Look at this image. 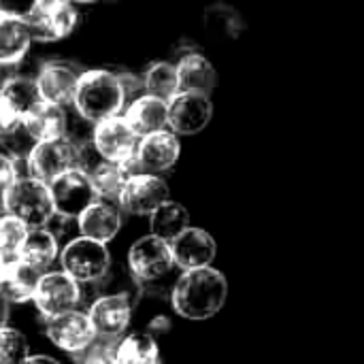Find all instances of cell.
<instances>
[{
  "label": "cell",
  "instance_id": "22",
  "mask_svg": "<svg viewBox=\"0 0 364 364\" xmlns=\"http://www.w3.org/2000/svg\"><path fill=\"white\" fill-rule=\"evenodd\" d=\"M32 36L26 19L0 11V64L13 66L26 58Z\"/></svg>",
  "mask_w": 364,
  "mask_h": 364
},
{
  "label": "cell",
  "instance_id": "32",
  "mask_svg": "<svg viewBox=\"0 0 364 364\" xmlns=\"http://www.w3.org/2000/svg\"><path fill=\"white\" fill-rule=\"evenodd\" d=\"M28 226L9 213H0V256L15 258L19 245L23 243Z\"/></svg>",
  "mask_w": 364,
  "mask_h": 364
},
{
  "label": "cell",
  "instance_id": "21",
  "mask_svg": "<svg viewBox=\"0 0 364 364\" xmlns=\"http://www.w3.org/2000/svg\"><path fill=\"white\" fill-rule=\"evenodd\" d=\"M124 119L136 136L164 130L166 128V102L156 96L143 94L130 105H126Z\"/></svg>",
  "mask_w": 364,
  "mask_h": 364
},
{
  "label": "cell",
  "instance_id": "12",
  "mask_svg": "<svg viewBox=\"0 0 364 364\" xmlns=\"http://www.w3.org/2000/svg\"><path fill=\"white\" fill-rule=\"evenodd\" d=\"M213 115L211 98L198 92H177L166 102V126L177 134L200 132Z\"/></svg>",
  "mask_w": 364,
  "mask_h": 364
},
{
  "label": "cell",
  "instance_id": "18",
  "mask_svg": "<svg viewBox=\"0 0 364 364\" xmlns=\"http://www.w3.org/2000/svg\"><path fill=\"white\" fill-rule=\"evenodd\" d=\"M122 228V209L113 200L96 198L77 215V230L81 237L109 243Z\"/></svg>",
  "mask_w": 364,
  "mask_h": 364
},
{
  "label": "cell",
  "instance_id": "44",
  "mask_svg": "<svg viewBox=\"0 0 364 364\" xmlns=\"http://www.w3.org/2000/svg\"><path fill=\"white\" fill-rule=\"evenodd\" d=\"M0 81H2V64H0Z\"/></svg>",
  "mask_w": 364,
  "mask_h": 364
},
{
  "label": "cell",
  "instance_id": "10",
  "mask_svg": "<svg viewBox=\"0 0 364 364\" xmlns=\"http://www.w3.org/2000/svg\"><path fill=\"white\" fill-rule=\"evenodd\" d=\"M43 324H45V333L49 337V341L58 350H62L70 356H77L96 339L92 322H90L87 314L81 309H70L60 316L47 318V320H43Z\"/></svg>",
  "mask_w": 364,
  "mask_h": 364
},
{
  "label": "cell",
  "instance_id": "29",
  "mask_svg": "<svg viewBox=\"0 0 364 364\" xmlns=\"http://www.w3.org/2000/svg\"><path fill=\"white\" fill-rule=\"evenodd\" d=\"M87 177H90V183L94 188L96 198H105V200H113V203H117V196H119L126 179H128V175L122 168V164L107 162V160L98 162L87 173Z\"/></svg>",
  "mask_w": 364,
  "mask_h": 364
},
{
  "label": "cell",
  "instance_id": "37",
  "mask_svg": "<svg viewBox=\"0 0 364 364\" xmlns=\"http://www.w3.org/2000/svg\"><path fill=\"white\" fill-rule=\"evenodd\" d=\"M34 2H36V0H0V11L26 19L28 13H30L32 6H34Z\"/></svg>",
  "mask_w": 364,
  "mask_h": 364
},
{
  "label": "cell",
  "instance_id": "27",
  "mask_svg": "<svg viewBox=\"0 0 364 364\" xmlns=\"http://www.w3.org/2000/svg\"><path fill=\"white\" fill-rule=\"evenodd\" d=\"M0 96L13 107V111L23 119L36 105H41V94L36 81L23 75H11L0 81Z\"/></svg>",
  "mask_w": 364,
  "mask_h": 364
},
{
  "label": "cell",
  "instance_id": "15",
  "mask_svg": "<svg viewBox=\"0 0 364 364\" xmlns=\"http://www.w3.org/2000/svg\"><path fill=\"white\" fill-rule=\"evenodd\" d=\"M79 75H81V70L77 66H73L70 62L53 60V62L41 64V68L34 77L41 100L64 107V109L70 107Z\"/></svg>",
  "mask_w": 364,
  "mask_h": 364
},
{
  "label": "cell",
  "instance_id": "20",
  "mask_svg": "<svg viewBox=\"0 0 364 364\" xmlns=\"http://www.w3.org/2000/svg\"><path fill=\"white\" fill-rule=\"evenodd\" d=\"M60 243L49 232V228H28L23 243L17 250V260L38 273H45L51 269V264L58 258Z\"/></svg>",
  "mask_w": 364,
  "mask_h": 364
},
{
  "label": "cell",
  "instance_id": "35",
  "mask_svg": "<svg viewBox=\"0 0 364 364\" xmlns=\"http://www.w3.org/2000/svg\"><path fill=\"white\" fill-rule=\"evenodd\" d=\"M17 177H28L26 160H15L0 151V194L17 179Z\"/></svg>",
  "mask_w": 364,
  "mask_h": 364
},
{
  "label": "cell",
  "instance_id": "19",
  "mask_svg": "<svg viewBox=\"0 0 364 364\" xmlns=\"http://www.w3.org/2000/svg\"><path fill=\"white\" fill-rule=\"evenodd\" d=\"M177 85L179 92H198L211 96L218 83L213 64L198 51L183 53L177 62Z\"/></svg>",
  "mask_w": 364,
  "mask_h": 364
},
{
  "label": "cell",
  "instance_id": "34",
  "mask_svg": "<svg viewBox=\"0 0 364 364\" xmlns=\"http://www.w3.org/2000/svg\"><path fill=\"white\" fill-rule=\"evenodd\" d=\"M113 348H115V343H107V341L94 339L83 352L73 356V360L77 364H115Z\"/></svg>",
  "mask_w": 364,
  "mask_h": 364
},
{
  "label": "cell",
  "instance_id": "43",
  "mask_svg": "<svg viewBox=\"0 0 364 364\" xmlns=\"http://www.w3.org/2000/svg\"><path fill=\"white\" fill-rule=\"evenodd\" d=\"M73 4L77 2V4H87V2H98V0H70Z\"/></svg>",
  "mask_w": 364,
  "mask_h": 364
},
{
  "label": "cell",
  "instance_id": "28",
  "mask_svg": "<svg viewBox=\"0 0 364 364\" xmlns=\"http://www.w3.org/2000/svg\"><path fill=\"white\" fill-rule=\"evenodd\" d=\"M149 226H151V235L171 241L190 226V213L181 203L168 198L149 213Z\"/></svg>",
  "mask_w": 364,
  "mask_h": 364
},
{
  "label": "cell",
  "instance_id": "17",
  "mask_svg": "<svg viewBox=\"0 0 364 364\" xmlns=\"http://www.w3.org/2000/svg\"><path fill=\"white\" fill-rule=\"evenodd\" d=\"M168 245H171L173 262L181 271L211 267V262L215 258V252H218L215 239L207 230L192 228V226H188L175 239H171Z\"/></svg>",
  "mask_w": 364,
  "mask_h": 364
},
{
  "label": "cell",
  "instance_id": "38",
  "mask_svg": "<svg viewBox=\"0 0 364 364\" xmlns=\"http://www.w3.org/2000/svg\"><path fill=\"white\" fill-rule=\"evenodd\" d=\"M21 122V117L13 111V107L0 96V136L4 134V132H9L15 124H19Z\"/></svg>",
  "mask_w": 364,
  "mask_h": 364
},
{
  "label": "cell",
  "instance_id": "31",
  "mask_svg": "<svg viewBox=\"0 0 364 364\" xmlns=\"http://www.w3.org/2000/svg\"><path fill=\"white\" fill-rule=\"evenodd\" d=\"M30 356L28 339L11 326L0 328V364H21Z\"/></svg>",
  "mask_w": 364,
  "mask_h": 364
},
{
  "label": "cell",
  "instance_id": "42",
  "mask_svg": "<svg viewBox=\"0 0 364 364\" xmlns=\"http://www.w3.org/2000/svg\"><path fill=\"white\" fill-rule=\"evenodd\" d=\"M11 260H13V258L0 256V282H2V277H4V273H6V269H9V264H11Z\"/></svg>",
  "mask_w": 364,
  "mask_h": 364
},
{
  "label": "cell",
  "instance_id": "14",
  "mask_svg": "<svg viewBox=\"0 0 364 364\" xmlns=\"http://www.w3.org/2000/svg\"><path fill=\"white\" fill-rule=\"evenodd\" d=\"M136 143L139 136L119 115H111L94 124L92 145L107 162H117V164L126 162L128 158L134 156Z\"/></svg>",
  "mask_w": 364,
  "mask_h": 364
},
{
  "label": "cell",
  "instance_id": "40",
  "mask_svg": "<svg viewBox=\"0 0 364 364\" xmlns=\"http://www.w3.org/2000/svg\"><path fill=\"white\" fill-rule=\"evenodd\" d=\"M21 364H60L55 358H51V356H41V354H36V356H28L26 360Z\"/></svg>",
  "mask_w": 364,
  "mask_h": 364
},
{
  "label": "cell",
  "instance_id": "3",
  "mask_svg": "<svg viewBox=\"0 0 364 364\" xmlns=\"http://www.w3.org/2000/svg\"><path fill=\"white\" fill-rule=\"evenodd\" d=\"M0 207L28 228H43L55 215L49 186L34 177H17L0 194Z\"/></svg>",
  "mask_w": 364,
  "mask_h": 364
},
{
  "label": "cell",
  "instance_id": "11",
  "mask_svg": "<svg viewBox=\"0 0 364 364\" xmlns=\"http://www.w3.org/2000/svg\"><path fill=\"white\" fill-rule=\"evenodd\" d=\"M47 186H49V194H51L55 213L64 215V218L77 220V215L96 200V194H94L87 173L77 171V168L64 171Z\"/></svg>",
  "mask_w": 364,
  "mask_h": 364
},
{
  "label": "cell",
  "instance_id": "45",
  "mask_svg": "<svg viewBox=\"0 0 364 364\" xmlns=\"http://www.w3.org/2000/svg\"><path fill=\"white\" fill-rule=\"evenodd\" d=\"M111 2H117V0H111Z\"/></svg>",
  "mask_w": 364,
  "mask_h": 364
},
{
  "label": "cell",
  "instance_id": "5",
  "mask_svg": "<svg viewBox=\"0 0 364 364\" xmlns=\"http://www.w3.org/2000/svg\"><path fill=\"white\" fill-rule=\"evenodd\" d=\"M134 305L136 303L128 294L96 296L85 309L96 339L107 343H117L126 335V328L130 326Z\"/></svg>",
  "mask_w": 364,
  "mask_h": 364
},
{
  "label": "cell",
  "instance_id": "6",
  "mask_svg": "<svg viewBox=\"0 0 364 364\" xmlns=\"http://www.w3.org/2000/svg\"><path fill=\"white\" fill-rule=\"evenodd\" d=\"M32 303L36 305L43 320L60 316L64 311L77 309L83 303L81 286L64 271H45L36 282Z\"/></svg>",
  "mask_w": 364,
  "mask_h": 364
},
{
  "label": "cell",
  "instance_id": "36",
  "mask_svg": "<svg viewBox=\"0 0 364 364\" xmlns=\"http://www.w3.org/2000/svg\"><path fill=\"white\" fill-rule=\"evenodd\" d=\"M115 73V70H113ZM117 81H119V87H122V98H124V105H130L132 100H136L139 96L145 94V87H143V79L128 73V70H119L115 73Z\"/></svg>",
  "mask_w": 364,
  "mask_h": 364
},
{
  "label": "cell",
  "instance_id": "7",
  "mask_svg": "<svg viewBox=\"0 0 364 364\" xmlns=\"http://www.w3.org/2000/svg\"><path fill=\"white\" fill-rule=\"evenodd\" d=\"M128 271L139 284H151V282H162L173 269V254L168 241L147 235L141 237L139 241L132 243L128 252Z\"/></svg>",
  "mask_w": 364,
  "mask_h": 364
},
{
  "label": "cell",
  "instance_id": "39",
  "mask_svg": "<svg viewBox=\"0 0 364 364\" xmlns=\"http://www.w3.org/2000/svg\"><path fill=\"white\" fill-rule=\"evenodd\" d=\"M168 328H171V320H168L166 316H158V318L149 324V331H147V333H149V335H151V333H166Z\"/></svg>",
  "mask_w": 364,
  "mask_h": 364
},
{
  "label": "cell",
  "instance_id": "4",
  "mask_svg": "<svg viewBox=\"0 0 364 364\" xmlns=\"http://www.w3.org/2000/svg\"><path fill=\"white\" fill-rule=\"evenodd\" d=\"M62 271L73 277L79 286L96 284L113 264L107 243L87 239V237H73L60 252Z\"/></svg>",
  "mask_w": 364,
  "mask_h": 364
},
{
  "label": "cell",
  "instance_id": "9",
  "mask_svg": "<svg viewBox=\"0 0 364 364\" xmlns=\"http://www.w3.org/2000/svg\"><path fill=\"white\" fill-rule=\"evenodd\" d=\"M75 166H77V149L66 136L34 143V147L26 158L28 177H34L43 183L53 181L58 175Z\"/></svg>",
  "mask_w": 364,
  "mask_h": 364
},
{
  "label": "cell",
  "instance_id": "26",
  "mask_svg": "<svg viewBox=\"0 0 364 364\" xmlns=\"http://www.w3.org/2000/svg\"><path fill=\"white\" fill-rule=\"evenodd\" d=\"M41 273L21 264L17 258L11 260L2 282H0V294L2 299L11 305V303H28L32 301L36 282H38Z\"/></svg>",
  "mask_w": 364,
  "mask_h": 364
},
{
  "label": "cell",
  "instance_id": "23",
  "mask_svg": "<svg viewBox=\"0 0 364 364\" xmlns=\"http://www.w3.org/2000/svg\"><path fill=\"white\" fill-rule=\"evenodd\" d=\"M23 126L36 143L60 139L66 130V109L43 100L23 117Z\"/></svg>",
  "mask_w": 364,
  "mask_h": 364
},
{
  "label": "cell",
  "instance_id": "25",
  "mask_svg": "<svg viewBox=\"0 0 364 364\" xmlns=\"http://www.w3.org/2000/svg\"><path fill=\"white\" fill-rule=\"evenodd\" d=\"M115 364H162L156 339L149 333L124 335L113 348Z\"/></svg>",
  "mask_w": 364,
  "mask_h": 364
},
{
  "label": "cell",
  "instance_id": "30",
  "mask_svg": "<svg viewBox=\"0 0 364 364\" xmlns=\"http://www.w3.org/2000/svg\"><path fill=\"white\" fill-rule=\"evenodd\" d=\"M141 79H143L145 94L156 96V98H160L164 102H168L179 92V85H177V68L171 62H154L145 70V75Z\"/></svg>",
  "mask_w": 364,
  "mask_h": 364
},
{
  "label": "cell",
  "instance_id": "16",
  "mask_svg": "<svg viewBox=\"0 0 364 364\" xmlns=\"http://www.w3.org/2000/svg\"><path fill=\"white\" fill-rule=\"evenodd\" d=\"M179 151H181L179 139L175 136L173 130L164 128V130H156L151 134L139 136L134 160L143 173L160 175L162 171H168L177 162Z\"/></svg>",
  "mask_w": 364,
  "mask_h": 364
},
{
  "label": "cell",
  "instance_id": "2",
  "mask_svg": "<svg viewBox=\"0 0 364 364\" xmlns=\"http://www.w3.org/2000/svg\"><path fill=\"white\" fill-rule=\"evenodd\" d=\"M73 107L92 124L117 115L124 107V98L115 73L109 68L81 70L73 96Z\"/></svg>",
  "mask_w": 364,
  "mask_h": 364
},
{
  "label": "cell",
  "instance_id": "41",
  "mask_svg": "<svg viewBox=\"0 0 364 364\" xmlns=\"http://www.w3.org/2000/svg\"><path fill=\"white\" fill-rule=\"evenodd\" d=\"M6 322H9V303L0 294V328L6 326Z\"/></svg>",
  "mask_w": 364,
  "mask_h": 364
},
{
  "label": "cell",
  "instance_id": "33",
  "mask_svg": "<svg viewBox=\"0 0 364 364\" xmlns=\"http://www.w3.org/2000/svg\"><path fill=\"white\" fill-rule=\"evenodd\" d=\"M34 139L30 136V132L23 126V119L19 124H15L9 132H4L0 136V151H4L6 156L15 158V160H26L30 149L34 147Z\"/></svg>",
  "mask_w": 364,
  "mask_h": 364
},
{
  "label": "cell",
  "instance_id": "1",
  "mask_svg": "<svg viewBox=\"0 0 364 364\" xmlns=\"http://www.w3.org/2000/svg\"><path fill=\"white\" fill-rule=\"evenodd\" d=\"M228 282L213 267L181 271L171 288L173 309L186 320H209L224 307Z\"/></svg>",
  "mask_w": 364,
  "mask_h": 364
},
{
  "label": "cell",
  "instance_id": "13",
  "mask_svg": "<svg viewBox=\"0 0 364 364\" xmlns=\"http://www.w3.org/2000/svg\"><path fill=\"white\" fill-rule=\"evenodd\" d=\"M168 200V186L160 175H130L117 196V207L130 215H149L158 205Z\"/></svg>",
  "mask_w": 364,
  "mask_h": 364
},
{
  "label": "cell",
  "instance_id": "24",
  "mask_svg": "<svg viewBox=\"0 0 364 364\" xmlns=\"http://www.w3.org/2000/svg\"><path fill=\"white\" fill-rule=\"evenodd\" d=\"M203 23H205L207 34L218 41H235L247 30L243 15L235 6L224 4V2H215L207 6Z\"/></svg>",
  "mask_w": 364,
  "mask_h": 364
},
{
  "label": "cell",
  "instance_id": "8",
  "mask_svg": "<svg viewBox=\"0 0 364 364\" xmlns=\"http://www.w3.org/2000/svg\"><path fill=\"white\" fill-rule=\"evenodd\" d=\"M32 41L53 43L68 36L77 26V11L70 0H36L26 17Z\"/></svg>",
  "mask_w": 364,
  "mask_h": 364
}]
</instances>
